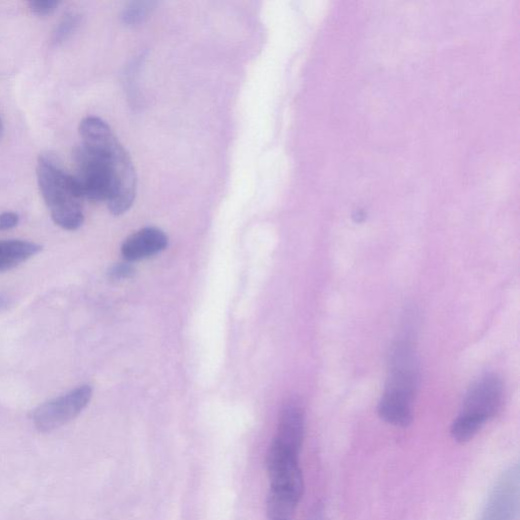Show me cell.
<instances>
[{
    "instance_id": "7c38bea8",
    "label": "cell",
    "mask_w": 520,
    "mask_h": 520,
    "mask_svg": "<svg viewBox=\"0 0 520 520\" xmlns=\"http://www.w3.org/2000/svg\"><path fill=\"white\" fill-rule=\"evenodd\" d=\"M60 3L56 0H37L29 3L31 12L39 17L51 15L59 7Z\"/></svg>"
},
{
    "instance_id": "7a4b0ae2",
    "label": "cell",
    "mask_w": 520,
    "mask_h": 520,
    "mask_svg": "<svg viewBox=\"0 0 520 520\" xmlns=\"http://www.w3.org/2000/svg\"><path fill=\"white\" fill-rule=\"evenodd\" d=\"M388 377L378 404L379 417L389 425L408 427L419 381L418 360L413 345L397 342L389 354Z\"/></svg>"
},
{
    "instance_id": "4fadbf2b",
    "label": "cell",
    "mask_w": 520,
    "mask_h": 520,
    "mask_svg": "<svg viewBox=\"0 0 520 520\" xmlns=\"http://www.w3.org/2000/svg\"><path fill=\"white\" fill-rule=\"evenodd\" d=\"M135 274L132 266L126 264H119L112 267L109 271V277L113 280L128 279Z\"/></svg>"
},
{
    "instance_id": "9a60e30c",
    "label": "cell",
    "mask_w": 520,
    "mask_h": 520,
    "mask_svg": "<svg viewBox=\"0 0 520 520\" xmlns=\"http://www.w3.org/2000/svg\"><path fill=\"white\" fill-rule=\"evenodd\" d=\"M322 509L320 507H316L310 514L308 520H324Z\"/></svg>"
},
{
    "instance_id": "ba28073f",
    "label": "cell",
    "mask_w": 520,
    "mask_h": 520,
    "mask_svg": "<svg viewBox=\"0 0 520 520\" xmlns=\"http://www.w3.org/2000/svg\"><path fill=\"white\" fill-rule=\"evenodd\" d=\"M167 246V235L158 228L148 227L126 238L121 253L127 262H139L163 251Z\"/></svg>"
},
{
    "instance_id": "5bb4252c",
    "label": "cell",
    "mask_w": 520,
    "mask_h": 520,
    "mask_svg": "<svg viewBox=\"0 0 520 520\" xmlns=\"http://www.w3.org/2000/svg\"><path fill=\"white\" fill-rule=\"evenodd\" d=\"M20 217L16 213L8 212L0 214V231L11 230L18 226Z\"/></svg>"
},
{
    "instance_id": "8992f818",
    "label": "cell",
    "mask_w": 520,
    "mask_h": 520,
    "mask_svg": "<svg viewBox=\"0 0 520 520\" xmlns=\"http://www.w3.org/2000/svg\"><path fill=\"white\" fill-rule=\"evenodd\" d=\"M93 396L90 385H82L72 392L50 400L33 413V423L40 432H50L77 418L89 405Z\"/></svg>"
},
{
    "instance_id": "9c48e42d",
    "label": "cell",
    "mask_w": 520,
    "mask_h": 520,
    "mask_svg": "<svg viewBox=\"0 0 520 520\" xmlns=\"http://www.w3.org/2000/svg\"><path fill=\"white\" fill-rule=\"evenodd\" d=\"M42 250L39 244L24 240H0V273L13 270Z\"/></svg>"
},
{
    "instance_id": "3957f363",
    "label": "cell",
    "mask_w": 520,
    "mask_h": 520,
    "mask_svg": "<svg viewBox=\"0 0 520 520\" xmlns=\"http://www.w3.org/2000/svg\"><path fill=\"white\" fill-rule=\"evenodd\" d=\"M37 180L53 222L64 230L80 229L84 223V199L74 175L51 155H42L37 163Z\"/></svg>"
},
{
    "instance_id": "30bf717a",
    "label": "cell",
    "mask_w": 520,
    "mask_h": 520,
    "mask_svg": "<svg viewBox=\"0 0 520 520\" xmlns=\"http://www.w3.org/2000/svg\"><path fill=\"white\" fill-rule=\"evenodd\" d=\"M80 23L81 16L78 13L70 12L65 15L53 33V42L60 44L70 39L79 28Z\"/></svg>"
},
{
    "instance_id": "5b68a950",
    "label": "cell",
    "mask_w": 520,
    "mask_h": 520,
    "mask_svg": "<svg viewBox=\"0 0 520 520\" xmlns=\"http://www.w3.org/2000/svg\"><path fill=\"white\" fill-rule=\"evenodd\" d=\"M300 453L301 449L274 438L267 455L270 481L268 500L298 507L304 494Z\"/></svg>"
},
{
    "instance_id": "6da1fadb",
    "label": "cell",
    "mask_w": 520,
    "mask_h": 520,
    "mask_svg": "<svg viewBox=\"0 0 520 520\" xmlns=\"http://www.w3.org/2000/svg\"><path fill=\"white\" fill-rule=\"evenodd\" d=\"M82 144L76 150L74 175L84 200L105 202L111 214L120 216L133 207L137 174L132 159L111 127L90 116L80 125Z\"/></svg>"
},
{
    "instance_id": "e0dca14e",
    "label": "cell",
    "mask_w": 520,
    "mask_h": 520,
    "mask_svg": "<svg viewBox=\"0 0 520 520\" xmlns=\"http://www.w3.org/2000/svg\"><path fill=\"white\" fill-rule=\"evenodd\" d=\"M0 135H2V121H0Z\"/></svg>"
},
{
    "instance_id": "52a82bcc",
    "label": "cell",
    "mask_w": 520,
    "mask_h": 520,
    "mask_svg": "<svg viewBox=\"0 0 520 520\" xmlns=\"http://www.w3.org/2000/svg\"><path fill=\"white\" fill-rule=\"evenodd\" d=\"M520 470L507 468L496 481L480 520H519Z\"/></svg>"
},
{
    "instance_id": "8fae6325",
    "label": "cell",
    "mask_w": 520,
    "mask_h": 520,
    "mask_svg": "<svg viewBox=\"0 0 520 520\" xmlns=\"http://www.w3.org/2000/svg\"><path fill=\"white\" fill-rule=\"evenodd\" d=\"M151 6L149 3L132 4L125 9L122 18L126 24L141 22L148 15Z\"/></svg>"
},
{
    "instance_id": "2e32d148",
    "label": "cell",
    "mask_w": 520,
    "mask_h": 520,
    "mask_svg": "<svg viewBox=\"0 0 520 520\" xmlns=\"http://www.w3.org/2000/svg\"><path fill=\"white\" fill-rule=\"evenodd\" d=\"M7 306V299L3 296H0V308Z\"/></svg>"
},
{
    "instance_id": "277c9868",
    "label": "cell",
    "mask_w": 520,
    "mask_h": 520,
    "mask_svg": "<svg viewBox=\"0 0 520 520\" xmlns=\"http://www.w3.org/2000/svg\"><path fill=\"white\" fill-rule=\"evenodd\" d=\"M504 400V386L496 374H486L469 388L461 412L454 419L450 434L454 441L467 443L500 412Z\"/></svg>"
}]
</instances>
